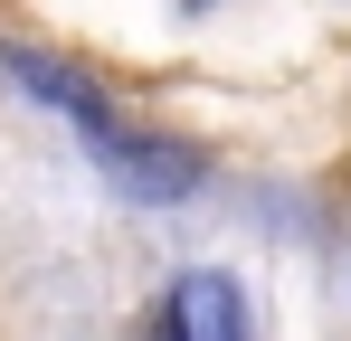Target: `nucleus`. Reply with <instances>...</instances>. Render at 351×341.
I'll list each match as a JSON object with an SVG mask.
<instances>
[{
	"instance_id": "obj_3",
	"label": "nucleus",
	"mask_w": 351,
	"mask_h": 341,
	"mask_svg": "<svg viewBox=\"0 0 351 341\" xmlns=\"http://www.w3.org/2000/svg\"><path fill=\"white\" fill-rule=\"evenodd\" d=\"M171 332H180V341H237V294H228L219 275H190V284L171 294Z\"/></svg>"
},
{
	"instance_id": "obj_2",
	"label": "nucleus",
	"mask_w": 351,
	"mask_h": 341,
	"mask_svg": "<svg viewBox=\"0 0 351 341\" xmlns=\"http://www.w3.org/2000/svg\"><path fill=\"white\" fill-rule=\"evenodd\" d=\"M10 76H19L29 95H48V105H58L66 123L86 133V142H95V133L114 123V105H105V95H95V86H86L76 66H58V57H38V48H10Z\"/></svg>"
},
{
	"instance_id": "obj_1",
	"label": "nucleus",
	"mask_w": 351,
	"mask_h": 341,
	"mask_svg": "<svg viewBox=\"0 0 351 341\" xmlns=\"http://www.w3.org/2000/svg\"><path fill=\"white\" fill-rule=\"evenodd\" d=\"M95 162L114 170V180L133 190V199H190V190L209 180V162H199L190 142H162V133H133L123 114L105 123V133H95Z\"/></svg>"
}]
</instances>
